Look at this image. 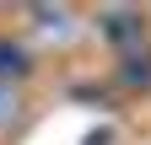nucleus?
Returning a JSON list of instances; mask_svg holds the SVG:
<instances>
[{
    "label": "nucleus",
    "instance_id": "obj_2",
    "mask_svg": "<svg viewBox=\"0 0 151 145\" xmlns=\"http://www.w3.org/2000/svg\"><path fill=\"white\" fill-rule=\"evenodd\" d=\"M27 27L43 43H76L81 11H76V6H27Z\"/></svg>",
    "mask_w": 151,
    "mask_h": 145
},
{
    "label": "nucleus",
    "instance_id": "obj_5",
    "mask_svg": "<svg viewBox=\"0 0 151 145\" xmlns=\"http://www.w3.org/2000/svg\"><path fill=\"white\" fill-rule=\"evenodd\" d=\"M32 70V59H27V48L16 43V38H6V32H0V81H22Z\"/></svg>",
    "mask_w": 151,
    "mask_h": 145
},
{
    "label": "nucleus",
    "instance_id": "obj_3",
    "mask_svg": "<svg viewBox=\"0 0 151 145\" xmlns=\"http://www.w3.org/2000/svg\"><path fill=\"white\" fill-rule=\"evenodd\" d=\"M113 81H119V92H151V43L146 48H129L113 59Z\"/></svg>",
    "mask_w": 151,
    "mask_h": 145
},
{
    "label": "nucleus",
    "instance_id": "obj_4",
    "mask_svg": "<svg viewBox=\"0 0 151 145\" xmlns=\"http://www.w3.org/2000/svg\"><path fill=\"white\" fill-rule=\"evenodd\" d=\"M27 118V97H22V81H0V134L22 129Z\"/></svg>",
    "mask_w": 151,
    "mask_h": 145
},
{
    "label": "nucleus",
    "instance_id": "obj_1",
    "mask_svg": "<svg viewBox=\"0 0 151 145\" xmlns=\"http://www.w3.org/2000/svg\"><path fill=\"white\" fill-rule=\"evenodd\" d=\"M97 32H103V43L113 48V59L129 48H146V16L135 6H103L97 11Z\"/></svg>",
    "mask_w": 151,
    "mask_h": 145
}]
</instances>
